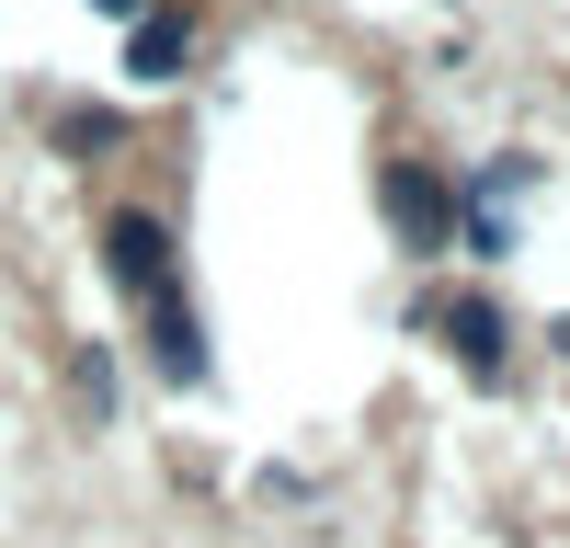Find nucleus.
<instances>
[{"label":"nucleus","mask_w":570,"mask_h":548,"mask_svg":"<svg viewBox=\"0 0 570 548\" xmlns=\"http://www.w3.org/2000/svg\"><path fill=\"white\" fill-rule=\"evenodd\" d=\"M376 206H389L400 252H445L456 241V183L434 160H389V172H376Z\"/></svg>","instance_id":"f257e3e1"},{"label":"nucleus","mask_w":570,"mask_h":548,"mask_svg":"<svg viewBox=\"0 0 570 548\" xmlns=\"http://www.w3.org/2000/svg\"><path fill=\"white\" fill-rule=\"evenodd\" d=\"M104 263H115L126 297H160V286H171V228H160L149 206H115V217H104Z\"/></svg>","instance_id":"f03ea898"},{"label":"nucleus","mask_w":570,"mask_h":548,"mask_svg":"<svg viewBox=\"0 0 570 548\" xmlns=\"http://www.w3.org/2000/svg\"><path fill=\"white\" fill-rule=\"evenodd\" d=\"M195 69V12L183 0H149V12L126 23V80H183Z\"/></svg>","instance_id":"7ed1b4c3"},{"label":"nucleus","mask_w":570,"mask_h":548,"mask_svg":"<svg viewBox=\"0 0 570 548\" xmlns=\"http://www.w3.org/2000/svg\"><path fill=\"white\" fill-rule=\"evenodd\" d=\"M137 309H149V343H160V378H171V389H195V378H206V332H195V309H183L171 286H160V297H137Z\"/></svg>","instance_id":"20e7f679"},{"label":"nucleus","mask_w":570,"mask_h":548,"mask_svg":"<svg viewBox=\"0 0 570 548\" xmlns=\"http://www.w3.org/2000/svg\"><path fill=\"white\" fill-rule=\"evenodd\" d=\"M445 343L480 365V378H502V309L491 297H445Z\"/></svg>","instance_id":"39448f33"},{"label":"nucleus","mask_w":570,"mask_h":548,"mask_svg":"<svg viewBox=\"0 0 570 548\" xmlns=\"http://www.w3.org/2000/svg\"><path fill=\"white\" fill-rule=\"evenodd\" d=\"M58 149H80V160L126 149V115H58Z\"/></svg>","instance_id":"423d86ee"},{"label":"nucleus","mask_w":570,"mask_h":548,"mask_svg":"<svg viewBox=\"0 0 570 548\" xmlns=\"http://www.w3.org/2000/svg\"><path fill=\"white\" fill-rule=\"evenodd\" d=\"M91 12H115V23H137V12H149V0H91Z\"/></svg>","instance_id":"0eeeda50"},{"label":"nucleus","mask_w":570,"mask_h":548,"mask_svg":"<svg viewBox=\"0 0 570 548\" xmlns=\"http://www.w3.org/2000/svg\"><path fill=\"white\" fill-rule=\"evenodd\" d=\"M559 354H570V320H559Z\"/></svg>","instance_id":"6e6552de"}]
</instances>
